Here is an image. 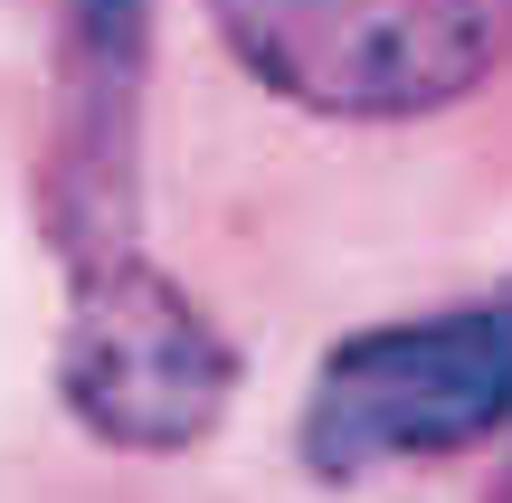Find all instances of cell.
Instances as JSON below:
<instances>
[{"instance_id": "cell-1", "label": "cell", "mask_w": 512, "mask_h": 503, "mask_svg": "<svg viewBox=\"0 0 512 503\" xmlns=\"http://www.w3.org/2000/svg\"><path fill=\"white\" fill-rule=\"evenodd\" d=\"M219 48L294 114L427 124L512 67V0H200Z\"/></svg>"}, {"instance_id": "cell-2", "label": "cell", "mask_w": 512, "mask_h": 503, "mask_svg": "<svg viewBox=\"0 0 512 503\" xmlns=\"http://www.w3.org/2000/svg\"><path fill=\"white\" fill-rule=\"evenodd\" d=\"M512 418V285L437 304V314L361 323L313 361L304 466L323 485H361L380 466H427Z\"/></svg>"}, {"instance_id": "cell-3", "label": "cell", "mask_w": 512, "mask_h": 503, "mask_svg": "<svg viewBox=\"0 0 512 503\" xmlns=\"http://www.w3.org/2000/svg\"><path fill=\"white\" fill-rule=\"evenodd\" d=\"M57 399L86 437L124 456H190L200 437H219L238 399V342L209 323V304L171 266H95V276H67Z\"/></svg>"}, {"instance_id": "cell-4", "label": "cell", "mask_w": 512, "mask_h": 503, "mask_svg": "<svg viewBox=\"0 0 512 503\" xmlns=\"http://www.w3.org/2000/svg\"><path fill=\"white\" fill-rule=\"evenodd\" d=\"M143 105H152V0H48L38 228H48L57 285L143 257Z\"/></svg>"}]
</instances>
